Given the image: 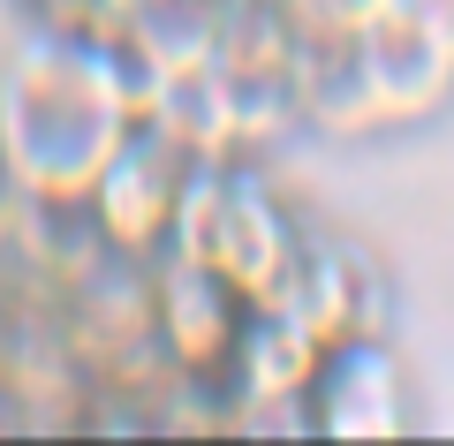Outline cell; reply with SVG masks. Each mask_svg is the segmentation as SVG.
Returning <instances> with one entry per match:
<instances>
[{
    "instance_id": "cell-1",
    "label": "cell",
    "mask_w": 454,
    "mask_h": 446,
    "mask_svg": "<svg viewBox=\"0 0 454 446\" xmlns=\"http://www.w3.org/2000/svg\"><path fill=\"white\" fill-rule=\"evenodd\" d=\"M160 76L121 38L38 23L0 68V160L8 190L38 212H83L98 167L145 129Z\"/></svg>"
},
{
    "instance_id": "cell-2",
    "label": "cell",
    "mask_w": 454,
    "mask_h": 446,
    "mask_svg": "<svg viewBox=\"0 0 454 446\" xmlns=\"http://www.w3.org/2000/svg\"><path fill=\"white\" fill-rule=\"evenodd\" d=\"M167 257L205 265L243 310H273L288 295V280H295L303 235H295L288 205L250 167H182Z\"/></svg>"
},
{
    "instance_id": "cell-3",
    "label": "cell",
    "mask_w": 454,
    "mask_h": 446,
    "mask_svg": "<svg viewBox=\"0 0 454 446\" xmlns=\"http://www.w3.org/2000/svg\"><path fill=\"white\" fill-rule=\"evenodd\" d=\"M356 76L372 91L379 121H424L432 106H447L454 91V23L439 16L432 0H379L372 16L348 38Z\"/></svg>"
},
{
    "instance_id": "cell-4",
    "label": "cell",
    "mask_w": 454,
    "mask_h": 446,
    "mask_svg": "<svg viewBox=\"0 0 454 446\" xmlns=\"http://www.w3.org/2000/svg\"><path fill=\"white\" fill-rule=\"evenodd\" d=\"M182 152L160 129H137L106 167H98L91 197H83V227H91V250L114 265H160L167 257V227H175V197H182Z\"/></svg>"
},
{
    "instance_id": "cell-5",
    "label": "cell",
    "mask_w": 454,
    "mask_h": 446,
    "mask_svg": "<svg viewBox=\"0 0 454 446\" xmlns=\"http://www.w3.org/2000/svg\"><path fill=\"white\" fill-rule=\"evenodd\" d=\"M145 287H152V356L182 386H227V364H235L250 310L190 257H160L145 272Z\"/></svg>"
},
{
    "instance_id": "cell-6",
    "label": "cell",
    "mask_w": 454,
    "mask_h": 446,
    "mask_svg": "<svg viewBox=\"0 0 454 446\" xmlns=\"http://www.w3.org/2000/svg\"><path fill=\"white\" fill-rule=\"evenodd\" d=\"M303 424L318 439H394V431H409L402 364H394L387 340H340L303 401Z\"/></svg>"
},
{
    "instance_id": "cell-7",
    "label": "cell",
    "mask_w": 454,
    "mask_h": 446,
    "mask_svg": "<svg viewBox=\"0 0 454 446\" xmlns=\"http://www.w3.org/2000/svg\"><path fill=\"white\" fill-rule=\"evenodd\" d=\"M325 356H333V348H325L303 318H288V310H250L243 340H235V364H227V386H235L250 409L295 416L310 401V386H318Z\"/></svg>"
},
{
    "instance_id": "cell-8",
    "label": "cell",
    "mask_w": 454,
    "mask_h": 446,
    "mask_svg": "<svg viewBox=\"0 0 454 446\" xmlns=\"http://www.w3.org/2000/svg\"><path fill=\"white\" fill-rule=\"evenodd\" d=\"M273 310L303 318L325 348L340 340H387V310H379V280L356 250H303L295 257V280Z\"/></svg>"
},
{
    "instance_id": "cell-9",
    "label": "cell",
    "mask_w": 454,
    "mask_h": 446,
    "mask_svg": "<svg viewBox=\"0 0 454 446\" xmlns=\"http://www.w3.org/2000/svg\"><path fill=\"white\" fill-rule=\"evenodd\" d=\"M0 190H8V160H0Z\"/></svg>"
}]
</instances>
